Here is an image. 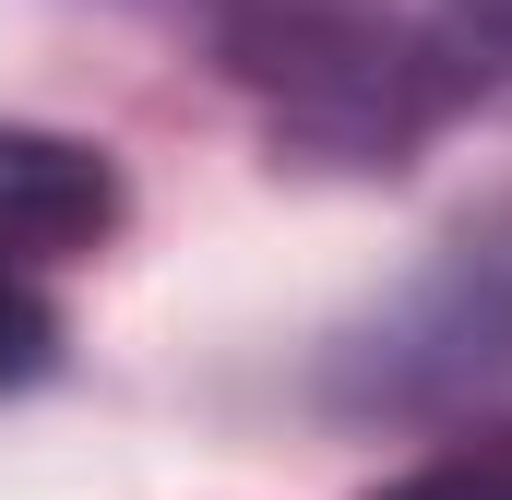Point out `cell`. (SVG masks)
I'll return each instance as SVG.
<instances>
[{"label":"cell","instance_id":"1","mask_svg":"<svg viewBox=\"0 0 512 500\" xmlns=\"http://www.w3.org/2000/svg\"><path fill=\"white\" fill-rule=\"evenodd\" d=\"M358 370H370L382 405H429V393L512 381V215L489 239H453V262L358 346Z\"/></svg>","mask_w":512,"mask_h":500},{"label":"cell","instance_id":"2","mask_svg":"<svg viewBox=\"0 0 512 500\" xmlns=\"http://www.w3.org/2000/svg\"><path fill=\"white\" fill-rule=\"evenodd\" d=\"M120 227V167L72 131L0 120V262H60Z\"/></svg>","mask_w":512,"mask_h":500},{"label":"cell","instance_id":"3","mask_svg":"<svg viewBox=\"0 0 512 500\" xmlns=\"http://www.w3.org/2000/svg\"><path fill=\"white\" fill-rule=\"evenodd\" d=\"M370 500H512V429H477V441H441L429 465L382 477Z\"/></svg>","mask_w":512,"mask_h":500},{"label":"cell","instance_id":"4","mask_svg":"<svg viewBox=\"0 0 512 500\" xmlns=\"http://www.w3.org/2000/svg\"><path fill=\"white\" fill-rule=\"evenodd\" d=\"M48 358H60V322H48V298H36V286L0 262V393H24Z\"/></svg>","mask_w":512,"mask_h":500}]
</instances>
